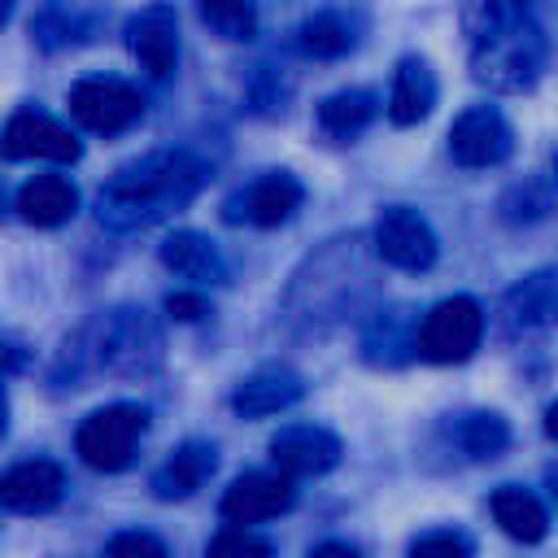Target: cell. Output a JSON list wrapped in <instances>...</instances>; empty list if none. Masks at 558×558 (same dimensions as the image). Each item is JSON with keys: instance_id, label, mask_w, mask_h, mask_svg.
<instances>
[{"instance_id": "obj_4", "label": "cell", "mask_w": 558, "mask_h": 558, "mask_svg": "<svg viewBox=\"0 0 558 558\" xmlns=\"http://www.w3.org/2000/svg\"><path fill=\"white\" fill-rule=\"evenodd\" d=\"M484 336V310L471 296H445L427 310L418 327V353L427 362H466L480 349Z\"/></svg>"}, {"instance_id": "obj_8", "label": "cell", "mask_w": 558, "mask_h": 558, "mask_svg": "<svg viewBox=\"0 0 558 558\" xmlns=\"http://www.w3.org/2000/svg\"><path fill=\"white\" fill-rule=\"evenodd\" d=\"M0 148L9 161H78L83 153L74 131L44 109H17L0 131Z\"/></svg>"}, {"instance_id": "obj_1", "label": "cell", "mask_w": 558, "mask_h": 558, "mask_svg": "<svg viewBox=\"0 0 558 558\" xmlns=\"http://www.w3.org/2000/svg\"><path fill=\"white\" fill-rule=\"evenodd\" d=\"M209 179V166L187 148H161L122 166L96 196V218L109 231H140L183 209Z\"/></svg>"}, {"instance_id": "obj_14", "label": "cell", "mask_w": 558, "mask_h": 558, "mask_svg": "<svg viewBox=\"0 0 558 558\" xmlns=\"http://www.w3.org/2000/svg\"><path fill=\"white\" fill-rule=\"evenodd\" d=\"M301 201H305V187L288 170H270L231 201L227 218H248L253 227H279L301 209Z\"/></svg>"}, {"instance_id": "obj_17", "label": "cell", "mask_w": 558, "mask_h": 558, "mask_svg": "<svg viewBox=\"0 0 558 558\" xmlns=\"http://www.w3.org/2000/svg\"><path fill=\"white\" fill-rule=\"evenodd\" d=\"M436 105V74L423 57H405L392 74V92H388V118L397 126H414L432 113Z\"/></svg>"}, {"instance_id": "obj_22", "label": "cell", "mask_w": 558, "mask_h": 558, "mask_svg": "<svg viewBox=\"0 0 558 558\" xmlns=\"http://www.w3.org/2000/svg\"><path fill=\"white\" fill-rule=\"evenodd\" d=\"M449 440L466 453V458H493L506 449L510 440V427L501 414H488V410H475V414H458L449 423Z\"/></svg>"}, {"instance_id": "obj_23", "label": "cell", "mask_w": 558, "mask_h": 558, "mask_svg": "<svg viewBox=\"0 0 558 558\" xmlns=\"http://www.w3.org/2000/svg\"><path fill=\"white\" fill-rule=\"evenodd\" d=\"M353 39H357V35H353L349 17L336 13V9H323V13H314V17L301 22V52H305V57H318V61L344 57V52L353 48Z\"/></svg>"}, {"instance_id": "obj_31", "label": "cell", "mask_w": 558, "mask_h": 558, "mask_svg": "<svg viewBox=\"0 0 558 558\" xmlns=\"http://www.w3.org/2000/svg\"><path fill=\"white\" fill-rule=\"evenodd\" d=\"M4 427H9V401H4V388H0V436H4Z\"/></svg>"}, {"instance_id": "obj_28", "label": "cell", "mask_w": 558, "mask_h": 558, "mask_svg": "<svg viewBox=\"0 0 558 558\" xmlns=\"http://www.w3.org/2000/svg\"><path fill=\"white\" fill-rule=\"evenodd\" d=\"M166 310H170V318H179V323H196V318L205 314V296H196V292H170V296H166Z\"/></svg>"}, {"instance_id": "obj_11", "label": "cell", "mask_w": 558, "mask_h": 558, "mask_svg": "<svg viewBox=\"0 0 558 558\" xmlns=\"http://www.w3.org/2000/svg\"><path fill=\"white\" fill-rule=\"evenodd\" d=\"M292 497H296V488L283 471H248L222 493V519L240 523V527L266 523V519H279L292 506Z\"/></svg>"}, {"instance_id": "obj_32", "label": "cell", "mask_w": 558, "mask_h": 558, "mask_svg": "<svg viewBox=\"0 0 558 558\" xmlns=\"http://www.w3.org/2000/svg\"><path fill=\"white\" fill-rule=\"evenodd\" d=\"M549 493H554V501H558V466L549 471Z\"/></svg>"}, {"instance_id": "obj_34", "label": "cell", "mask_w": 558, "mask_h": 558, "mask_svg": "<svg viewBox=\"0 0 558 558\" xmlns=\"http://www.w3.org/2000/svg\"><path fill=\"white\" fill-rule=\"evenodd\" d=\"M554 174H558V153H554Z\"/></svg>"}, {"instance_id": "obj_5", "label": "cell", "mask_w": 558, "mask_h": 558, "mask_svg": "<svg viewBox=\"0 0 558 558\" xmlns=\"http://www.w3.org/2000/svg\"><path fill=\"white\" fill-rule=\"evenodd\" d=\"M70 113L78 126H87L96 135H118L144 118V96L122 78L92 74L70 87Z\"/></svg>"}, {"instance_id": "obj_29", "label": "cell", "mask_w": 558, "mask_h": 558, "mask_svg": "<svg viewBox=\"0 0 558 558\" xmlns=\"http://www.w3.org/2000/svg\"><path fill=\"white\" fill-rule=\"evenodd\" d=\"M310 558H357V549H353V545H344V541H323Z\"/></svg>"}, {"instance_id": "obj_7", "label": "cell", "mask_w": 558, "mask_h": 558, "mask_svg": "<svg viewBox=\"0 0 558 558\" xmlns=\"http://www.w3.org/2000/svg\"><path fill=\"white\" fill-rule=\"evenodd\" d=\"M375 253L397 266V270H432L436 253H440V240L432 231V222L410 209V205H388L379 218H375Z\"/></svg>"}, {"instance_id": "obj_19", "label": "cell", "mask_w": 558, "mask_h": 558, "mask_svg": "<svg viewBox=\"0 0 558 558\" xmlns=\"http://www.w3.org/2000/svg\"><path fill=\"white\" fill-rule=\"evenodd\" d=\"M161 266L174 270L179 279H192V283H222L227 279L222 253L214 248V240H205L196 231H174L161 244Z\"/></svg>"}, {"instance_id": "obj_13", "label": "cell", "mask_w": 558, "mask_h": 558, "mask_svg": "<svg viewBox=\"0 0 558 558\" xmlns=\"http://www.w3.org/2000/svg\"><path fill=\"white\" fill-rule=\"evenodd\" d=\"M61 493H65V475L48 458H26L0 475V506L17 510V514L52 510L61 501Z\"/></svg>"}, {"instance_id": "obj_21", "label": "cell", "mask_w": 558, "mask_h": 558, "mask_svg": "<svg viewBox=\"0 0 558 558\" xmlns=\"http://www.w3.org/2000/svg\"><path fill=\"white\" fill-rule=\"evenodd\" d=\"M379 113V96L366 92V87H349V92H336L318 105V126L331 135V140H353L357 131H366Z\"/></svg>"}, {"instance_id": "obj_25", "label": "cell", "mask_w": 558, "mask_h": 558, "mask_svg": "<svg viewBox=\"0 0 558 558\" xmlns=\"http://www.w3.org/2000/svg\"><path fill=\"white\" fill-rule=\"evenodd\" d=\"M205 558H270V545L257 536V532H248V527H222L214 541H209V549H205Z\"/></svg>"}, {"instance_id": "obj_3", "label": "cell", "mask_w": 558, "mask_h": 558, "mask_svg": "<svg viewBox=\"0 0 558 558\" xmlns=\"http://www.w3.org/2000/svg\"><path fill=\"white\" fill-rule=\"evenodd\" d=\"M144 432H148V410L131 405V401H118V405L92 410L78 423L74 445H78V458L92 471H126L135 462V449H140Z\"/></svg>"}, {"instance_id": "obj_16", "label": "cell", "mask_w": 558, "mask_h": 558, "mask_svg": "<svg viewBox=\"0 0 558 558\" xmlns=\"http://www.w3.org/2000/svg\"><path fill=\"white\" fill-rule=\"evenodd\" d=\"M214 466H218V449H214L209 440H187V445H179V449L157 466L153 493H157L161 501H183V497H192L196 488H205V480L214 475Z\"/></svg>"}, {"instance_id": "obj_24", "label": "cell", "mask_w": 558, "mask_h": 558, "mask_svg": "<svg viewBox=\"0 0 558 558\" xmlns=\"http://www.w3.org/2000/svg\"><path fill=\"white\" fill-rule=\"evenodd\" d=\"M201 17L222 39H253V31H257L253 0H201Z\"/></svg>"}, {"instance_id": "obj_27", "label": "cell", "mask_w": 558, "mask_h": 558, "mask_svg": "<svg viewBox=\"0 0 558 558\" xmlns=\"http://www.w3.org/2000/svg\"><path fill=\"white\" fill-rule=\"evenodd\" d=\"M410 558H471V541L462 532H427L410 545Z\"/></svg>"}, {"instance_id": "obj_2", "label": "cell", "mask_w": 558, "mask_h": 558, "mask_svg": "<svg viewBox=\"0 0 558 558\" xmlns=\"http://www.w3.org/2000/svg\"><path fill=\"white\" fill-rule=\"evenodd\" d=\"M78 340L83 349H74V362L83 371H148L161 353V336L144 318V310L100 314Z\"/></svg>"}, {"instance_id": "obj_33", "label": "cell", "mask_w": 558, "mask_h": 558, "mask_svg": "<svg viewBox=\"0 0 558 558\" xmlns=\"http://www.w3.org/2000/svg\"><path fill=\"white\" fill-rule=\"evenodd\" d=\"M13 4H17V0H0V22H4L9 13H13Z\"/></svg>"}, {"instance_id": "obj_9", "label": "cell", "mask_w": 558, "mask_h": 558, "mask_svg": "<svg viewBox=\"0 0 558 558\" xmlns=\"http://www.w3.org/2000/svg\"><path fill=\"white\" fill-rule=\"evenodd\" d=\"M126 48L140 61V70L157 83H166L179 70V17L170 4H144L126 22Z\"/></svg>"}, {"instance_id": "obj_15", "label": "cell", "mask_w": 558, "mask_h": 558, "mask_svg": "<svg viewBox=\"0 0 558 558\" xmlns=\"http://www.w3.org/2000/svg\"><path fill=\"white\" fill-rule=\"evenodd\" d=\"M301 392H305V384H301L296 371H288V366H262V371H253L248 379L235 384L231 410L244 414V418H266V414H279V410L296 405Z\"/></svg>"}, {"instance_id": "obj_26", "label": "cell", "mask_w": 558, "mask_h": 558, "mask_svg": "<svg viewBox=\"0 0 558 558\" xmlns=\"http://www.w3.org/2000/svg\"><path fill=\"white\" fill-rule=\"evenodd\" d=\"M100 558H170V554H166V545L153 532H118L100 549Z\"/></svg>"}, {"instance_id": "obj_12", "label": "cell", "mask_w": 558, "mask_h": 558, "mask_svg": "<svg viewBox=\"0 0 558 558\" xmlns=\"http://www.w3.org/2000/svg\"><path fill=\"white\" fill-rule=\"evenodd\" d=\"M501 323L514 336L558 327V270H532V275H523L506 292V301H501Z\"/></svg>"}, {"instance_id": "obj_30", "label": "cell", "mask_w": 558, "mask_h": 558, "mask_svg": "<svg viewBox=\"0 0 558 558\" xmlns=\"http://www.w3.org/2000/svg\"><path fill=\"white\" fill-rule=\"evenodd\" d=\"M545 432H549V436L558 440V401H554V405L545 410Z\"/></svg>"}, {"instance_id": "obj_18", "label": "cell", "mask_w": 558, "mask_h": 558, "mask_svg": "<svg viewBox=\"0 0 558 558\" xmlns=\"http://www.w3.org/2000/svg\"><path fill=\"white\" fill-rule=\"evenodd\" d=\"M78 209V192L65 174H35L17 192V214L35 227H61Z\"/></svg>"}, {"instance_id": "obj_20", "label": "cell", "mask_w": 558, "mask_h": 558, "mask_svg": "<svg viewBox=\"0 0 558 558\" xmlns=\"http://www.w3.org/2000/svg\"><path fill=\"white\" fill-rule=\"evenodd\" d=\"M493 519L510 541H523V545H532L549 532V514H545L541 497L519 488V484H501L493 493Z\"/></svg>"}, {"instance_id": "obj_6", "label": "cell", "mask_w": 558, "mask_h": 558, "mask_svg": "<svg viewBox=\"0 0 558 558\" xmlns=\"http://www.w3.org/2000/svg\"><path fill=\"white\" fill-rule=\"evenodd\" d=\"M510 148H514V131L501 118V109H493V105H471L449 126V157L466 170L501 166L510 157Z\"/></svg>"}, {"instance_id": "obj_10", "label": "cell", "mask_w": 558, "mask_h": 558, "mask_svg": "<svg viewBox=\"0 0 558 558\" xmlns=\"http://www.w3.org/2000/svg\"><path fill=\"white\" fill-rule=\"evenodd\" d=\"M270 462L288 480H314L340 462V440L318 423H292L270 436Z\"/></svg>"}]
</instances>
